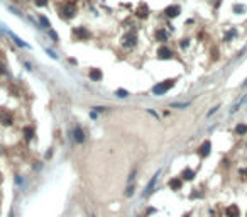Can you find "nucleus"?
Returning <instances> with one entry per match:
<instances>
[{"instance_id": "f257e3e1", "label": "nucleus", "mask_w": 247, "mask_h": 217, "mask_svg": "<svg viewBox=\"0 0 247 217\" xmlns=\"http://www.w3.org/2000/svg\"><path fill=\"white\" fill-rule=\"evenodd\" d=\"M173 85H175V80H168V81H163V83L156 85L153 88V93L154 95H163V93H166L169 88H173Z\"/></svg>"}, {"instance_id": "f03ea898", "label": "nucleus", "mask_w": 247, "mask_h": 217, "mask_svg": "<svg viewBox=\"0 0 247 217\" xmlns=\"http://www.w3.org/2000/svg\"><path fill=\"white\" fill-rule=\"evenodd\" d=\"M225 214H227V217H239V207H237V205H234V204H232V205H229V207H227V210H225Z\"/></svg>"}, {"instance_id": "7ed1b4c3", "label": "nucleus", "mask_w": 247, "mask_h": 217, "mask_svg": "<svg viewBox=\"0 0 247 217\" xmlns=\"http://www.w3.org/2000/svg\"><path fill=\"white\" fill-rule=\"evenodd\" d=\"M164 14H166L168 17H176V15L179 14V7L178 5H171V7H168L166 10H164Z\"/></svg>"}, {"instance_id": "20e7f679", "label": "nucleus", "mask_w": 247, "mask_h": 217, "mask_svg": "<svg viewBox=\"0 0 247 217\" xmlns=\"http://www.w3.org/2000/svg\"><path fill=\"white\" fill-rule=\"evenodd\" d=\"M73 134H75V141H76V143H83L85 141V133H83V129L81 127H76Z\"/></svg>"}, {"instance_id": "39448f33", "label": "nucleus", "mask_w": 247, "mask_h": 217, "mask_svg": "<svg viewBox=\"0 0 247 217\" xmlns=\"http://www.w3.org/2000/svg\"><path fill=\"white\" fill-rule=\"evenodd\" d=\"M210 148H212L210 141H205V143L200 146V155L201 156H208V155H210Z\"/></svg>"}, {"instance_id": "423d86ee", "label": "nucleus", "mask_w": 247, "mask_h": 217, "mask_svg": "<svg viewBox=\"0 0 247 217\" xmlns=\"http://www.w3.org/2000/svg\"><path fill=\"white\" fill-rule=\"evenodd\" d=\"M157 177H159V173H156V175H154L153 177V180L149 181V185H147V187H146V192H144V197L146 195H149L151 192H153V188H154V185H156V181H157Z\"/></svg>"}, {"instance_id": "0eeeda50", "label": "nucleus", "mask_w": 247, "mask_h": 217, "mask_svg": "<svg viewBox=\"0 0 247 217\" xmlns=\"http://www.w3.org/2000/svg\"><path fill=\"white\" fill-rule=\"evenodd\" d=\"M169 188L171 190H179V188H181V185H183V181L179 180V178H173V180H169Z\"/></svg>"}, {"instance_id": "6e6552de", "label": "nucleus", "mask_w": 247, "mask_h": 217, "mask_svg": "<svg viewBox=\"0 0 247 217\" xmlns=\"http://www.w3.org/2000/svg\"><path fill=\"white\" fill-rule=\"evenodd\" d=\"M0 121L4 122L5 125H9V124H12V115L9 114V112L2 110V114H0Z\"/></svg>"}, {"instance_id": "1a4fd4ad", "label": "nucleus", "mask_w": 247, "mask_h": 217, "mask_svg": "<svg viewBox=\"0 0 247 217\" xmlns=\"http://www.w3.org/2000/svg\"><path fill=\"white\" fill-rule=\"evenodd\" d=\"M181 177L185 178V180H193V178H195V171H193V170H190V168H186V170H183Z\"/></svg>"}, {"instance_id": "9d476101", "label": "nucleus", "mask_w": 247, "mask_h": 217, "mask_svg": "<svg viewBox=\"0 0 247 217\" xmlns=\"http://www.w3.org/2000/svg\"><path fill=\"white\" fill-rule=\"evenodd\" d=\"M159 58L169 59V58H173V53H171L168 48H161V49H159Z\"/></svg>"}, {"instance_id": "9b49d317", "label": "nucleus", "mask_w": 247, "mask_h": 217, "mask_svg": "<svg viewBox=\"0 0 247 217\" xmlns=\"http://www.w3.org/2000/svg\"><path fill=\"white\" fill-rule=\"evenodd\" d=\"M166 39H168V34L164 32V29L156 31V41H159V43H164Z\"/></svg>"}, {"instance_id": "f8f14e48", "label": "nucleus", "mask_w": 247, "mask_h": 217, "mask_svg": "<svg viewBox=\"0 0 247 217\" xmlns=\"http://www.w3.org/2000/svg\"><path fill=\"white\" fill-rule=\"evenodd\" d=\"M125 44H127V46L135 44V34L134 32H129L127 36H125Z\"/></svg>"}, {"instance_id": "ddd939ff", "label": "nucleus", "mask_w": 247, "mask_h": 217, "mask_svg": "<svg viewBox=\"0 0 247 217\" xmlns=\"http://www.w3.org/2000/svg\"><path fill=\"white\" fill-rule=\"evenodd\" d=\"M63 15H65V17H69V15H73V12H75V7H73V5H66V7L65 9H63Z\"/></svg>"}, {"instance_id": "4468645a", "label": "nucleus", "mask_w": 247, "mask_h": 217, "mask_svg": "<svg viewBox=\"0 0 247 217\" xmlns=\"http://www.w3.org/2000/svg\"><path fill=\"white\" fill-rule=\"evenodd\" d=\"M90 78L91 80H102V71L100 70H91L90 71Z\"/></svg>"}, {"instance_id": "2eb2a0df", "label": "nucleus", "mask_w": 247, "mask_h": 217, "mask_svg": "<svg viewBox=\"0 0 247 217\" xmlns=\"http://www.w3.org/2000/svg\"><path fill=\"white\" fill-rule=\"evenodd\" d=\"M137 15H139V17H142V19H146V17H147V7H146V5H141L139 10H137Z\"/></svg>"}, {"instance_id": "dca6fc26", "label": "nucleus", "mask_w": 247, "mask_h": 217, "mask_svg": "<svg viewBox=\"0 0 247 217\" xmlns=\"http://www.w3.org/2000/svg\"><path fill=\"white\" fill-rule=\"evenodd\" d=\"M235 133H237V134H245V133H247V125H245V124H239V125L235 127Z\"/></svg>"}, {"instance_id": "f3484780", "label": "nucleus", "mask_w": 247, "mask_h": 217, "mask_svg": "<svg viewBox=\"0 0 247 217\" xmlns=\"http://www.w3.org/2000/svg\"><path fill=\"white\" fill-rule=\"evenodd\" d=\"M24 134H26V139H32V129H26V131H24Z\"/></svg>"}, {"instance_id": "a211bd4d", "label": "nucleus", "mask_w": 247, "mask_h": 217, "mask_svg": "<svg viewBox=\"0 0 247 217\" xmlns=\"http://www.w3.org/2000/svg\"><path fill=\"white\" fill-rule=\"evenodd\" d=\"M132 193H134V187H132V185H131V187L127 188V192H125V195H127V197H131Z\"/></svg>"}, {"instance_id": "6ab92c4d", "label": "nucleus", "mask_w": 247, "mask_h": 217, "mask_svg": "<svg viewBox=\"0 0 247 217\" xmlns=\"http://www.w3.org/2000/svg\"><path fill=\"white\" fill-rule=\"evenodd\" d=\"M117 95H119V97H125V95H127V92H125V90H119Z\"/></svg>"}, {"instance_id": "aec40b11", "label": "nucleus", "mask_w": 247, "mask_h": 217, "mask_svg": "<svg viewBox=\"0 0 247 217\" xmlns=\"http://www.w3.org/2000/svg\"><path fill=\"white\" fill-rule=\"evenodd\" d=\"M234 9H235L237 12H242V10H244V7H242V5H235V7H234Z\"/></svg>"}, {"instance_id": "412c9836", "label": "nucleus", "mask_w": 247, "mask_h": 217, "mask_svg": "<svg viewBox=\"0 0 247 217\" xmlns=\"http://www.w3.org/2000/svg\"><path fill=\"white\" fill-rule=\"evenodd\" d=\"M41 22H42L44 26H47V27H49V22H47V21H46V19H44V17H41Z\"/></svg>"}, {"instance_id": "4be33fe9", "label": "nucleus", "mask_w": 247, "mask_h": 217, "mask_svg": "<svg viewBox=\"0 0 247 217\" xmlns=\"http://www.w3.org/2000/svg\"><path fill=\"white\" fill-rule=\"evenodd\" d=\"M44 2H46V0H36V4H37V5H42Z\"/></svg>"}, {"instance_id": "5701e85b", "label": "nucleus", "mask_w": 247, "mask_h": 217, "mask_svg": "<svg viewBox=\"0 0 247 217\" xmlns=\"http://www.w3.org/2000/svg\"><path fill=\"white\" fill-rule=\"evenodd\" d=\"M0 73H2V75H5V70H4V66H0Z\"/></svg>"}]
</instances>
